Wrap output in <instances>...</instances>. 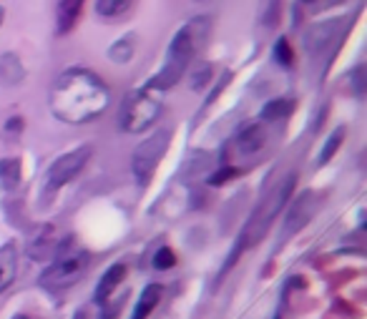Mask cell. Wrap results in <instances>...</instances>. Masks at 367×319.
<instances>
[{"label": "cell", "instance_id": "9a60e30c", "mask_svg": "<svg viewBox=\"0 0 367 319\" xmlns=\"http://www.w3.org/2000/svg\"><path fill=\"white\" fill-rule=\"evenodd\" d=\"M133 8V0H96V13L104 21L116 23L118 18H124Z\"/></svg>", "mask_w": 367, "mask_h": 319}, {"label": "cell", "instance_id": "7a4b0ae2", "mask_svg": "<svg viewBox=\"0 0 367 319\" xmlns=\"http://www.w3.org/2000/svg\"><path fill=\"white\" fill-rule=\"evenodd\" d=\"M209 35V18H194L191 23L181 26L173 35V41L169 43L167 50V61L161 66V70L151 78V88L153 90H167L173 88L179 84L187 68L191 66L194 56L199 53V48L204 46Z\"/></svg>", "mask_w": 367, "mask_h": 319}, {"label": "cell", "instance_id": "6da1fadb", "mask_svg": "<svg viewBox=\"0 0 367 319\" xmlns=\"http://www.w3.org/2000/svg\"><path fill=\"white\" fill-rule=\"evenodd\" d=\"M111 90L91 70L70 68L50 88V111L63 124H88L109 108Z\"/></svg>", "mask_w": 367, "mask_h": 319}, {"label": "cell", "instance_id": "5bb4252c", "mask_svg": "<svg viewBox=\"0 0 367 319\" xmlns=\"http://www.w3.org/2000/svg\"><path fill=\"white\" fill-rule=\"evenodd\" d=\"M53 246H56V231H53V226H41L33 234V239H30L28 254L33 259H46V254H50Z\"/></svg>", "mask_w": 367, "mask_h": 319}, {"label": "cell", "instance_id": "8fae6325", "mask_svg": "<svg viewBox=\"0 0 367 319\" xmlns=\"http://www.w3.org/2000/svg\"><path fill=\"white\" fill-rule=\"evenodd\" d=\"M84 10V0H61L56 8V30L58 35H66L73 30L78 15Z\"/></svg>", "mask_w": 367, "mask_h": 319}, {"label": "cell", "instance_id": "44dd1931", "mask_svg": "<svg viewBox=\"0 0 367 319\" xmlns=\"http://www.w3.org/2000/svg\"><path fill=\"white\" fill-rule=\"evenodd\" d=\"M173 264H176V254H173L169 246H161V249L153 254V269L167 271V269H171Z\"/></svg>", "mask_w": 367, "mask_h": 319}, {"label": "cell", "instance_id": "e0dca14e", "mask_svg": "<svg viewBox=\"0 0 367 319\" xmlns=\"http://www.w3.org/2000/svg\"><path fill=\"white\" fill-rule=\"evenodd\" d=\"M294 111V98H274L262 108V121H282Z\"/></svg>", "mask_w": 367, "mask_h": 319}, {"label": "cell", "instance_id": "7c38bea8", "mask_svg": "<svg viewBox=\"0 0 367 319\" xmlns=\"http://www.w3.org/2000/svg\"><path fill=\"white\" fill-rule=\"evenodd\" d=\"M15 274H18V249H15V244H6L0 249V294L10 289Z\"/></svg>", "mask_w": 367, "mask_h": 319}, {"label": "cell", "instance_id": "ffe728a7", "mask_svg": "<svg viewBox=\"0 0 367 319\" xmlns=\"http://www.w3.org/2000/svg\"><path fill=\"white\" fill-rule=\"evenodd\" d=\"M111 61L113 63H129L131 61V56H133V38L129 35V38H121V41L116 43L111 48Z\"/></svg>", "mask_w": 367, "mask_h": 319}, {"label": "cell", "instance_id": "5b68a950", "mask_svg": "<svg viewBox=\"0 0 367 319\" xmlns=\"http://www.w3.org/2000/svg\"><path fill=\"white\" fill-rule=\"evenodd\" d=\"M169 139H171V133L167 128H161V131L151 133L149 139L136 146V151L131 156V171L141 186H146L153 179L156 168H159V161L164 159V153L169 148Z\"/></svg>", "mask_w": 367, "mask_h": 319}, {"label": "cell", "instance_id": "30bf717a", "mask_svg": "<svg viewBox=\"0 0 367 319\" xmlns=\"http://www.w3.org/2000/svg\"><path fill=\"white\" fill-rule=\"evenodd\" d=\"M124 279H126V264H124V262L111 264V267L106 269L104 277H101L98 287H96V294H93V299H96V304H109V299H111V294L118 289V284H121Z\"/></svg>", "mask_w": 367, "mask_h": 319}, {"label": "cell", "instance_id": "603a6c76", "mask_svg": "<svg viewBox=\"0 0 367 319\" xmlns=\"http://www.w3.org/2000/svg\"><path fill=\"white\" fill-rule=\"evenodd\" d=\"M274 61L279 66H292V48L290 43H287V38H279L277 46H274Z\"/></svg>", "mask_w": 367, "mask_h": 319}, {"label": "cell", "instance_id": "277c9868", "mask_svg": "<svg viewBox=\"0 0 367 319\" xmlns=\"http://www.w3.org/2000/svg\"><path fill=\"white\" fill-rule=\"evenodd\" d=\"M86 269H88V254L86 251H70V249L66 251V244H61V254L43 269L41 287L53 291L73 287L86 274Z\"/></svg>", "mask_w": 367, "mask_h": 319}, {"label": "cell", "instance_id": "7402d4cb", "mask_svg": "<svg viewBox=\"0 0 367 319\" xmlns=\"http://www.w3.org/2000/svg\"><path fill=\"white\" fill-rule=\"evenodd\" d=\"M209 78H211V66H207V63H201L199 68H196L194 73H191V88H194V90L207 88Z\"/></svg>", "mask_w": 367, "mask_h": 319}, {"label": "cell", "instance_id": "8992f818", "mask_svg": "<svg viewBox=\"0 0 367 319\" xmlns=\"http://www.w3.org/2000/svg\"><path fill=\"white\" fill-rule=\"evenodd\" d=\"M161 113V101L153 98L149 90H136L126 98L121 111V128L129 133H144Z\"/></svg>", "mask_w": 367, "mask_h": 319}, {"label": "cell", "instance_id": "2e32d148", "mask_svg": "<svg viewBox=\"0 0 367 319\" xmlns=\"http://www.w3.org/2000/svg\"><path fill=\"white\" fill-rule=\"evenodd\" d=\"M0 184L6 191L21 186V159H0Z\"/></svg>", "mask_w": 367, "mask_h": 319}, {"label": "cell", "instance_id": "ba28073f", "mask_svg": "<svg viewBox=\"0 0 367 319\" xmlns=\"http://www.w3.org/2000/svg\"><path fill=\"white\" fill-rule=\"evenodd\" d=\"M319 194L314 191H305V194H299L294 202H290V209H287V219H284V226H282V236L284 239H290L294 236L297 231H302L307 224L314 219V214L319 211Z\"/></svg>", "mask_w": 367, "mask_h": 319}, {"label": "cell", "instance_id": "484cf974", "mask_svg": "<svg viewBox=\"0 0 367 319\" xmlns=\"http://www.w3.org/2000/svg\"><path fill=\"white\" fill-rule=\"evenodd\" d=\"M13 319H28V317H23V314H18V317H13Z\"/></svg>", "mask_w": 367, "mask_h": 319}, {"label": "cell", "instance_id": "3957f363", "mask_svg": "<svg viewBox=\"0 0 367 319\" xmlns=\"http://www.w3.org/2000/svg\"><path fill=\"white\" fill-rule=\"evenodd\" d=\"M294 184H297V174L284 176V179L279 181L277 186L272 188L270 194H267L262 202H259V206L254 209V214L250 216L247 226H244L242 234H239V239H236V246H234V251H232V257H229V262H227V267H224V271L232 269V264L236 262V257H239L244 249H252V246H256V244L262 242L264 234L270 231L272 222H274V219L282 214L284 206H287V202L292 199Z\"/></svg>", "mask_w": 367, "mask_h": 319}, {"label": "cell", "instance_id": "52a82bcc", "mask_svg": "<svg viewBox=\"0 0 367 319\" xmlns=\"http://www.w3.org/2000/svg\"><path fill=\"white\" fill-rule=\"evenodd\" d=\"M88 159H91V146H81V148H73V151L58 156L50 164L48 171H46V188H48V194H53V191H58V188H63L66 184H70V181L76 179L86 168Z\"/></svg>", "mask_w": 367, "mask_h": 319}, {"label": "cell", "instance_id": "cb8c5ba5", "mask_svg": "<svg viewBox=\"0 0 367 319\" xmlns=\"http://www.w3.org/2000/svg\"><path fill=\"white\" fill-rule=\"evenodd\" d=\"M236 176V168H222V171H216L214 176H211V184H214V186H219V184H224V181H229V179H234Z\"/></svg>", "mask_w": 367, "mask_h": 319}, {"label": "cell", "instance_id": "f1b7e54d", "mask_svg": "<svg viewBox=\"0 0 367 319\" xmlns=\"http://www.w3.org/2000/svg\"><path fill=\"white\" fill-rule=\"evenodd\" d=\"M274 319H279V317H274Z\"/></svg>", "mask_w": 367, "mask_h": 319}, {"label": "cell", "instance_id": "ac0fdd59", "mask_svg": "<svg viewBox=\"0 0 367 319\" xmlns=\"http://www.w3.org/2000/svg\"><path fill=\"white\" fill-rule=\"evenodd\" d=\"M345 133H347L345 126H339V128H335V131L330 133V139H327V144L322 146V151H319V159H317L319 166H325L327 161H332V156H335V153H337L339 146H342V139H345Z\"/></svg>", "mask_w": 367, "mask_h": 319}, {"label": "cell", "instance_id": "4316f807", "mask_svg": "<svg viewBox=\"0 0 367 319\" xmlns=\"http://www.w3.org/2000/svg\"><path fill=\"white\" fill-rule=\"evenodd\" d=\"M0 23H3V8H0Z\"/></svg>", "mask_w": 367, "mask_h": 319}, {"label": "cell", "instance_id": "83f0119b", "mask_svg": "<svg viewBox=\"0 0 367 319\" xmlns=\"http://www.w3.org/2000/svg\"><path fill=\"white\" fill-rule=\"evenodd\" d=\"M302 3H314V0H302Z\"/></svg>", "mask_w": 367, "mask_h": 319}, {"label": "cell", "instance_id": "d6986e66", "mask_svg": "<svg viewBox=\"0 0 367 319\" xmlns=\"http://www.w3.org/2000/svg\"><path fill=\"white\" fill-rule=\"evenodd\" d=\"M0 78L3 84H18L23 78V68L15 56H3L0 58Z\"/></svg>", "mask_w": 367, "mask_h": 319}, {"label": "cell", "instance_id": "d4e9b609", "mask_svg": "<svg viewBox=\"0 0 367 319\" xmlns=\"http://www.w3.org/2000/svg\"><path fill=\"white\" fill-rule=\"evenodd\" d=\"M73 319H86V314L84 312H76V314H73Z\"/></svg>", "mask_w": 367, "mask_h": 319}, {"label": "cell", "instance_id": "4fadbf2b", "mask_svg": "<svg viewBox=\"0 0 367 319\" xmlns=\"http://www.w3.org/2000/svg\"><path fill=\"white\" fill-rule=\"evenodd\" d=\"M161 294H164V289H161V284H149L144 291H141L139 302H136V307H133V314L131 319H149L151 317V312L156 309V304L161 302Z\"/></svg>", "mask_w": 367, "mask_h": 319}, {"label": "cell", "instance_id": "9c48e42d", "mask_svg": "<svg viewBox=\"0 0 367 319\" xmlns=\"http://www.w3.org/2000/svg\"><path fill=\"white\" fill-rule=\"evenodd\" d=\"M236 151L242 153V156H254L259 153L267 146V133H264V126L262 124H250L244 126L242 131L236 133Z\"/></svg>", "mask_w": 367, "mask_h": 319}]
</instances>
